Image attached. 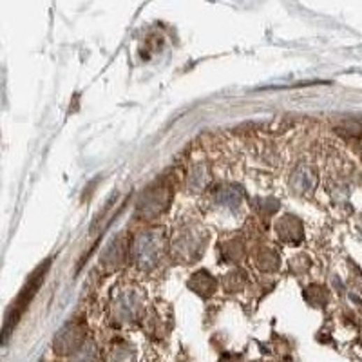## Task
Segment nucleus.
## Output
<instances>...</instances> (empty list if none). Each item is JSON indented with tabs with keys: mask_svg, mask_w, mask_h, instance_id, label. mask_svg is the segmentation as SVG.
<instances>
[{
	"mask_svg": "<svg viewBox=\"0 0 362 362\" xmlns=\"http://www.w3.org/2000/svg\"><path fill=\"white\" fill-rule=\"evenodd\" d=\"M49 270V263H42V265L38 266V268L33 272V275L29 277V281L26 283V287L20 290V294H18V297L15 299L13 306H11V310H9L8 314V319H6V326H4V335H8L9 328L13 326V324H17V321L20 319V315L24 314V310L29 306V303L33 301V297H35V294L38 291L40 284L44 283V277H45V272Z\"/></svg>",
	"mask_w": 362,
	"mask_h": 362,
	"instance_id": "1",
	"label": "nucleus"
}]
</instances>
